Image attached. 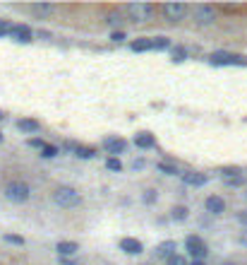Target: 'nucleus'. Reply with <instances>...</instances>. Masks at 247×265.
Returning <instances> with one entry per match:
<instances>
[{
	"instance_id": "nucleus-24",
	"label": "nucleus",
	"mask_w": 247,
	"mask_h": 265,
	"mask_svg": "<svg viewBox=\"0 0 247 265\" xmlns=\"http://www.w3.org/2000/svg\"><path fill=\"white\" fill-rule=\"evenodd\" d=\"M166 265H187V260H185V255L175 253V255H171V258L166 260Z\"/></svg>"
},
{
	"instance_id": "nucleus-20",
	"label": "nucleus",
	"mask_w": 247,
	"mask_h": 265,
	"mask_svg": "<svg viewBox=\"0 0 247 265\" xmlns=\"http://www.w3.org/2000/svg\"><path fill=\"white\" fill-rule=\"evenodd\" d=\"M187 208H183V205H178V208H173L171 210V217L173 220H178V222H183V220H187Z\"/></svg>"
},
{
	"instance_id": "nucleus-35",
	"label": "nucleus",
	"mask_w": 247,
	"mask_h": 265,
	"mask_svg": "<svg viewBox=\"0 0 247 265\" xmlns=\"http://www.w3.org/2000/svg\"><path fill=\"white\" fill-rule=\"evenodd\" d=\"M237 220L242 222V224H247V212H240V215H237Z\"/></svg>"
},
{
	"instance_id": "nucleus-11",
	"label": "nucleus",
	"mask_w": 247,
	"mask_h": 265,
	"mask_svg": "<svg viewBox=\"0 0 247 265\" xmlns=\"http://www.w3.org/2000/svg\"><path fill=\"white\" fill-rule=\"evenodd\" d=\"M204 208L209 215H221V212L226 210V203H223V198H218V195H209L204 203Z\"/></svg>"
},
{
	"instance_id": "nucleus-14",
	"label": "nucleus",
	"mask_w": 247,
	"mask_h": 265,
	"mask_svg": "<svg viewBox=\"0 0 247 265\" xmlns=\"http://www.w3.org/2000/svg\"><path fill=\"white\" fill-rule=\"evenodd\" d=\"M77 251H79V246H77L75 241H60L58 243V253H60V258H70V255H75Z\"/></svg>"
},
{
	"instance_id": "nucleus-13",
	"label": "nucleus",
	"mask_w": 247,
	"mask_h": 265,
	"mask_svg": "<svg viewBox=\"0 0 247 265\" xmlns=\"http://www.w3.org/2000/svg\"><path fill=\"white\" fill-rule=\"evenodd\" d=\"M135 145L142 147V150H151V147H156V140H154L151 132H137L135 135Z\"/></svg>"
},
{
	"instance_id": "nucleus-1",
	"label": "nucleus",
	"mask_w": 247,
	"mask_h": 265,
	"mask_svg": "<svg viewBox=\"0 0 247 265\" xmlns=\"http://www.w3.org/2000/svg\"><path fill=\"white\" fill-rule=\"evenodd\" d=\"M53 200L58 203V205H60V208H77V205L82 203V195L77 193L75 188H70V186H60V188H55Z\"/></svg>"
},
{
	"instance_id": "nucleus-27",
	"label": "nucleus",
	"mask_w": 247,
	"mask_h": 265,
	"mask_svg": "<svg viewBox=\"0 0 247 265\" xmlns=\"http://www.w3.org/2000/svg\"><path fill=\"white\" fill-rule=\"evenodd\" d=\"M5 241L15 243V246H24V236H17V234H5Z\"/></svg>"
},
{
	"instance_id": "nucleus-21",
	"label": "nucleus",
	"mask_w": 247,
	"mask_h": 265,
	"mask_svg": "<svg viewBox=\"0 0 247 265\" xmlns=\"http://www.w3.org/2000/svg\"><path fill=\"white\" fill-rule=\"evenodd\" d=\"M171 46V41L166 39V36H159V39H151V48L154 51H163V48H168Z\"/></svg>"
},
{
	"instance_id": "nucleus-28",
	"label": "nucleus",
	"mask_w": 247,
	"mask_h": 265,
	"mask_svg": "<svg viewBox=\"0 0 247 265\" xmlns=\"http://www.w3.org/2000/svg\"><path fill=\"white\" fill-rule=\"evenodd\" d=\"M10 32H12V24L8 20H0V39L3 36H10Z\"/></svg>"
},
{
	"instance_id": "nucleus-12",
	"label": "nucleus",
	"mask_w": 247,
	"mask_h": 265,
	"mask_svg": "<svg viewBox=\"0 0 247 265\" xmlns=\"http://www.w3.org/2000/svg\"><path fill=\"white\" fill-rule=\"evenodd\" d=\"M154 253H156V258L168 260L171 255H175V241H171V239H168V241H161L159 246H156V251H154Z\"/></svg>"
},
{
	"instance_id": "nucleus-38",
	"label": "nucleus",
	"mask_w": 247,
	"mask_h": 265,
	"mask_svg": "<svg viewBox=\"0 0 247 265\" xmlns=\"http://www.w3.org/2000/svg\"><path fill=\"white\" fill-rule=\"evenodd\" d=\"M0 121H3V111H0Z\"/></svg>"
},
{
	"instance_id": "nucleus-25",
	"label": "nucleus",
	"mask_w": 247,
	"mask_h": 265,
	"mask_svg": "<svg viewBox=\"0 0 247 265\" xmlns=\"http://www.w3.org/2000/svg\"><path fill=\"white\" fill-rule=\"evenodd\" d=\"M32 10L36 12V15H46V12H51L53 8H51V5H46V3H36V5H32Z\"/></svg>"
},
{
	"instance_id": "nucleus-34",
	"label": "nucleus",
	"mask_w": 247,
	"mask_h": 265,
	"mask_svg": "<svg viewBox=\"0 0 247 265\" xmlns=\"http://www.w3.org/2000/svg\"><path fill=\"white\" fill-rule=\"evenodd\" d=\"M60 265H79V263L72 260V258H60Z\"/></svg>"
},
{
	"instance_id": "nucleus-32",
	"label": "nucleus",
	"mask_w": 247,
	"mask_h": 265,
	"mask_svg": "<svg viewBox=\"0 0 247 265\" xmlns=\"http://www.w3.org/2000/svg\"><path fill=\"white\" fill-rule=\"evenodd\" d=\"M29 145H32V147H39V150H43V147H46V143H43V140H39V138L29 140Z\"/></svg>"
},
{
	"instance_id": "nucleus-31",
	"label": "nucleus",
	"mask_w": 247,
	"mask_h": 265,
	"mask_svg": "<svg viewBox=\"0 0 247 265\" xmlns=\"http://www.w3.org/2000/svg\"><path fill=\"white\" fill-rule=\"evenodd\" d=\"M223 176H226V178L240 176V169H235V166H226V169H223Z\"/></svg>"
},
{
	"instance_id": "nucleus-23",
	"label": "nucleus",
	"mask_w": 247,
	"mask_h": 265,
	"mask_svg": "<svg viewBox=\"0 0 247 265\" xmlns=\"http://www.w3.org/2000/svg\"><path fill=\"white\" fill-rule=\"evenodd\" d=\"M106 166L110 169V171H122V162H120L118 157H108Z\"/></svg>"
},
{
	"instance_id": "nucleus-19",
	"label": "nucleus",
	"mask_w": 247,
	"mask_h": 265,
	"mask_svg": "<svg viewBox=\"0 0 247 265\" xmlns=\"http://www.w3.org/2000/svg\"><path fill=\"white\" fill-rule=\"evenodd\" d=\"M132 51H151V39H137V41H132Z\"/></svg>"
},
{
	"instance_id": "nucleus-5",
	"label": "nucleus",
	"mask_w": 247,
	"mask_h": 265,
	"mask_svg": "<svg viewBox=\"0 0 247 265\" xmlns=\"http://www.w3.org/2000/svg\"><path fill=\"white\" fill-rule=\"evenodd\" d=\"M185 248L190 251V255H192L194 260L206 258V243L202 241L199 236H187V239H185Z\"/></svg>"
},
{
	"instance_id": "nucleus-9",
	"label": "nucleus",
	"mask_w": 247,
	"mask_h": 265,
	"mask_svg": "<svg viewBox=\"0 0 247 265\" xmlns=\"http://www.w3.org/2000/svg\"><path fill=\"white\" fill-rule=\"evenodd\" d=\"M10 36L15 41H20V44H29V41H32V29H29L27 24H12Z\"/></svg>"
},
{
	"instance_id": "nucleus-36",
	"label": "nucleus",
	"mask_w": 247,
	"mask_h": 265,
	"mask_svg": "<svg viewBox=\"0 0 247 265\" xmlns=\"http://www.w3.org/2000/svg\"><path fill=\"white\" fill-rule=\"evenodd\" d=\"M240 243H242V246H247V232L240 234Z\"/></svg>"
},
{
	"instance_id": "nucleus-29",
	"label": "nucleus",
	"mask_w": 247,
	"mask_h": 265,
	"mask_svg": "<svg viewBox=\"0 0 247 265\" xmlns=\"http://www.w3.org/2000/svg\"><path fill=\"white\" fill-rule=\"evenodd\" d=\"M58 155V147H53V145H46L41 150V157H46V159H51V157Z\"/></svg>"
},
{
	"instance_id": "nucleus-7",
	"label": "nucleus",
	"mask_w": 247,
	"mask_h": 265,
	"mask_svg": "<svg viewBox=\"0 0 247 265\" xmlns=\"http://www.w3.org/2000/svg\"><path fill=\"white\" fill-rule=\"evenodd\" d=\"M194 20H197V24H202V27L211 24L216 20L214 8H209V5H199V8L194 10Z\"/></svg>"
},
{
	"instance_id": "nucleus-30",
	"label": "nucleus",
	"mask_w": 247,
	"mask_h": 265,
	"mask_svg": "<svg viewBox=\"0 0 247 265\" xmlns=\"http://www.w3.org/2000/svg\"><path fill=\"white\" fill-rule=\"evenodd\" d=\"M226 183H228V186H233V188H240V186H242V183H245V178H242V174H240V176L226 178Z\"/></svg>"
},
{
	"instance_id": "nucleus-8",
	"label": "nucleus",
	"mask_w": 247,
	"mask_h": 265,
	"mask_svg": "<svg viewBox=\"0 0 247 265\" xmlns=\"http://www.w3.org/2000/svg\"><path fill=\"white\" fill-rule=\"evenodd\" d=\"M125 147H128V143L122 138H106L103 140V150H106L108 155H122Z\"/></svg>"
},
{
	"instance_id": "nucleus-22",
	"label": "nucleus",
	"mask_w": 247,
	"mask_h": 265,
	"mask_svg": "<svg viewBox=\"0 0 247 265\" xmlns=\"http://www.w3.org/2000/svg\"><path fill=\"white\" fill-rule=\"evenodd\" d=\"M156 198H159V193H156L154 188H149V190H144V195H142V200H144L147 205H154V203H156Z\"/></svg>"
},
{
	"instance_id": "nucleus-16",
	"label": "nucleus",
	"mask_w": 247,
	"mask_h": 265,
	"mask_svg": "<svg viewBox=\"0 0 247 265\" xmlns=\"http://www.w3.org/2000/svg\"><path fill=\"white\" fill-rule=\"evenodd\" d=\"M17 128H20L22 132H39L41 130L39 121H34V118H22V121H17Z\"/></svg>"
},
{
	"instance_id": "nucleus-37",
	"label": "nucleus",
	"mask_w": 247,
	"mask_h": 265,
	"mask_svg": "<svg viewBox=\"0 0 247 265\" xmlns=\"http://www.w3.org/2000/svg\"><path fill=\"white\" fill-rule=\"evenodd\" d=\"M192 265H204V263H202V260H194V263Z\"/></svg>"
},
{
	"instance_id": "nucleus-4",
	"label": "nucleus",
	"mask_w": 247,
	"mask_h": 265,
	"mask_svg": "<svg viewBox=\"0 0 247 265\" xmlns=\"http://www.w3.org/2000/svg\"><path fill=\"white\" fill-rule=\"evenodd\" d=\"M209 63L211 65H245V60L240 55H233V53H226V51H216V53L209 55Z\"/></svg>"
},
{
	"instance_id": "nucleus-18",
	"label": "nucleus",
	"mask_w": 247,
	"mask_h": 265,
	"mask_svg": "<svg viewBox=\"0 0 247 265\" xmlns=\"http://www.w3.org/2000/svg\"><path fill=\"white\" fill-rule=\"evenodd\" d=\"M185 58H187V51H185L183 46H175V48L171 51V60H173V63H183Z\"/></svg>"
},
{
	"instance_id": "nucleus-2",
	"label": "nucleus",
	"mask_w": 247,
	"mask_h": 265,
	"mask_svg": "<svg viewBox=\"0 0 247 265\" xmlns=\"http://www.w3.org/2000/svg\"><path fill=\"white\" fill-rule=\"evenodd\" d=\"M29 195H32V188L27 186L24 181H10L5 186V198L10 203H27Z\"/></svg>"
},
{
	"instance_id": "nucleus-15",
	"label": "nucleus",
	"mask_w": 247,
	"mask_h": 265,
	"mask_svg": "<svg viewBox=\"0 0 247 265\" xmlns=\"http://www.w3.org/2000/svg\"><path fill=\"white\" fill-rule=\"evenodd\" d=\"M183 181L187 183V186H204L206 183V176L204 174H197V171H190V174H183Z\"/></svg>"
},
{
	"instance_id": "nucleus-3",
	"label": "nucleus",
	"mask_w": 247,
	"mask_h": 265,
	"mask_svg": "<svg viewBox=\"0 0 247 265\" xmlns=\"http://www.w3.org/2000/svg\"><path fill=\"white\" fill-rule=\"evenodd\" d=\"M125 10H128L132 22H147L151 15H154V5H149V3H132Z\"/></svg>"
},
{
	"instance_id": "nucleus-39",
	"label": "nucleus",
	"mask_w": 247,
	"mask_h": 265,
	"mask_svg": "<svg viewBox=\"0 0 247 265\" xmlns=\"http://www.w3.org/2000/svg\"><path fill=\"white\" fill-rule=\"evenodd\" d=\"M0 143H3V132H0Z\"/></svg>"
},
{
	"instance_id": "nucleus-33",
	"label": "nucleus",
	"mask_w": 247,
	"mask_h": 265,
	"mask_svg": "<svg viewBox=\"0 0 247 265\" xmlns=\"http://www.w3.org/2000/svg\"><path fill=\"white\" fill-rule=\"evenodd\" d=\"M110 39H113V41H122V39H125V34H122V32H113V34H110Z\"/></svg>"
},
{
	"instance_id": "nucleus-17",
	"label": "nucleus",
	"mask_w": 247,
	"mask_h": 265,
	"mask_svg": "<svg viewBox=\"0 0 247 265\" xmlns=\"http://www.w3.org/2000/svg\"><path fill=\"white\" fill-rule=\"evenodd\" d=\"M75 155L79 157V159H91V157L96 155V150H94V147H84V145H77Z\"/></svg>"
},
{
	"instance_id": "nucleus-26",
	"label": "nucleus",
	"mask_w": 247,
	"mask_h": 265,
	"mask_svg": "<svg viewBox=\"0 0 247 265\" xmlns=\"http://www.w3.org/2000/svg\"><path fill=\"white\" fill-rule=\"evenodd\" d=\"M159 171L168 174V176H175V174H178V169H175L173 164H166V162H161V164H159Z\"/></svg>"
},
{
	"instance_id": "nucleus-10",
	"label": "nucleus",
	"mask_w": 247,
	"mask_h": 265,
	"mask_svg": "<svg viewBox=\"0 0 247 265\" xmlns=\"http://www.w3.org/2000/svg\"><path fill=\"white\" fill-rule=\"evenodd\" d=\"M120 248H122V251H125L128 255H140L142 251H144L142 241L132 239V236H125V239H120Z\"/></svg>"
},
{
	"instance_id": "nucleus-40",
	"label": "nucleus",
	"mask_w": 247,
	"mask_h": 265,
	"mask_svg": "<svg viewBox=\"0 0 247 265\" xmlns=\"http://www.w3.org/2000/svg\"><path fill=\"white\" fill-rule=\"evenodd\" d=\"M223 265H233V263H223Z\"/></svg>"
},
{
	"instance_id": "nucleus-6",
	"label": "nucleus",
	"mask_w": 247,
	"mask_h": 265,
	"mask_svg": "<svg viewBox=\"0 0 247 265\" xmlns=\"http://www.w3.org/2000/svg\"><path fill=\"white\" fill-rule=\"evenodd\" d=\"M185 12H187V5H183V3H166L163 5V15H166L168 22H180Z\"/></svg>"
}]
</instances>
